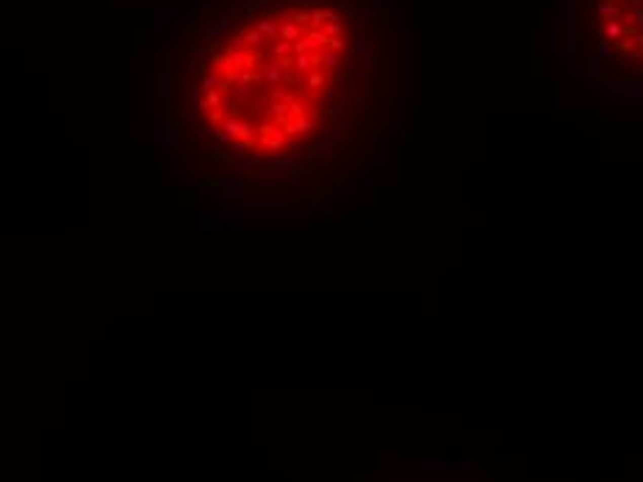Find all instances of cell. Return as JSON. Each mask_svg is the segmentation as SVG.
<instances>
[{
    "label": "cell",
    "mask_w": 643,
    "mask_h": 482,
    "mask_svg": "<svg viewBox=\"0 0 643 482\" xmlns=\"http://www.w3.org/2000/svg\"><path fill=\"white\" fill-rule=\"evenodd\" d=\"M347 53L344 17L330 6L252 9L250 25L200 53V111L216 144L247 161H280L299 150L335 108Z\"/></svg>",
    "instance_id": "6da1fadb"
},
{
    "label": "cell",
    "mask_w": 643,
    "mask_h": 482,
    "mask_svg": "<svg viewBox=\"0 0 643 482\" xmlns=\"http://www.w3.org/2000/svg\"><path fill=\"white\" fill-rule=\"evenodd\" d=\"M591 22L604 61L643 72V0H591Z\"/></svg>",
    "instance_id": "7a4b0ae2"
}]
</instances>
